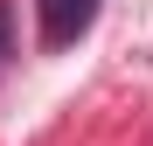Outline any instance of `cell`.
<instances>
[{
    "mask_svg": "<svg viewBox=\"0 0 153 146\" xmlns=\"http://www.w3.org/2000/svg\"><path fill=\"white\" fill-rule=\"evenodd\" d=\"M35 14H42V49H70L76 35H91L97 0H35Z\"/></svg>",
    "mask_w": 153,
    "mask_h": 146,
    "instance_id": "obj_1",
    "label": "cell"
},
{
    "mask_svg": "<svg viewBox=\"0 0 153 146\" xmlns=\"http://www.w3.org/2000/svg\"><path fill=\"white\" fill-rule=\"evenodd\" d=\"M7 56H14V14L0 7V70H7Z\"/></svg>",
    "mask_w": 153,
    "mask_h": 146,
    "instance_id": "obj_2",
    "label": "cell"
}]
</instances>
